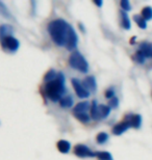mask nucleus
Returning a JSON list of instances; mask_svg holds the SVG:
<instances>
[{"label": "nucleus", "mask_w": 152, "mask_h": 160, "mask_svg": "<svg viewBox=\"0 0 152 160\" xmlns=\"http://www.w3.org/2000/svg\"><path fill=\"white\" fill-rule=\"evenodd\" d=\"M75 116V118L77 120H78L79 122H81V123H89L90 120H91V117H90L89 113H79V114H74Z\"/></svg>", "instance_id": "b1692460"}, {"label": "nucleus", "mask_w": 152, "mask_h": 160, "mask_svg": "<svg viewBox=\"0 0 152 160\" xmlns=\"http://www.w3.org/2000/svg\"><path fill=\"white\" fill-rule=\"evenodd\" d=\"M0 16H2V17L5 18V19H8V20H14L12 12H9L8 6H6L4 3L1 2V1H0Z\"/></svg>", "instance_id": "4468645a"}, {"label": "nucleus", "mask_w": 152, "mask_h": 160, "mask_svg": "<svg viewBox=\"0 0 152 160\" xmlns=\"http://www.w3.org/2000/svg\"><path fill=\"white\" fill-rule=\"evenodd\" d=\"M142 17H143L145 20H151L152 19V8L150 6H145V8L142 9Z\"/></svg>", "instance_id": "4be33fe9"}, {"label": "nucleus", "mask_w": 152, "mask_h": 160, "mask_svg": "<svg viewBox=\"0 0 152 160\" xmlns=\"http://www.w3.org/2000/svg\"><path fill=\"white\" fill-rule=\"evenodd\" d=\"M56 147H57V150H59L60 153H63V154H67L71 149L70 142H68V140H65V139L59 140L56 143Z\"/></svg>", "instance_id": "9b49d317"}, {"label": "nucleus", "mask_w": 152, "mask_h": 160, "mask_svg": "<svg viewBox=\"0 0 152 160\" xmlns=\"http://www.w3.org/2000/svg\"><path fill=\"white\" fill-rule=\"evenodd\" d=\"M56 75H57V72H55L54 70H50L46 73V75L44 76V81L45 82H49V81H52L56 78Z\"/></svg>", "instance_id": "5701e85b"}, {"label": "nucleus", "mask_w": 152, "mask_h": 160, "mask_svg": "<svg viewBox=\"0 0 152 160\" xmlns=\"http://www.w3.org/2000/svg\"><path fill=\"white\" fill-rule=\"evenodd\" d=\"M105 97L107 99H113L115 97V91L114 88H108L105 91Z\"/></svg>", "instance_id": "cd10ccee"}, {"label": "nucleus", "mask_w": 152, "mask_h": 160, "mask_svg": "<svg viewBox=\"0 0 152 160\" xmlns=\"http://www.w3.org/2000/svg\"><path fill=\"white\" fill-rule=\"evenodd\" d=\"M94 3H95V4L97 5V6H102V4H103V2L102 1H97V0H94Z\"/></svg>", "instance_id": "c85d7f7f"}, {"label": "nucleus", "mask_w": 152, "mask_h": 160, "mask_svg": "<svg viewBox=\"0 0 152 160\" xmlns=\"http://www.w3.org/2000/svg\"><path fill=\"white\" fill-rule=\"evenodd\" d=\"M91 108V103L88 101L79 102L78 104H76L73 108V113L74 114H79V113H88V111Z\"/></svg>", "instance_id": "6e6552de"}, {"label": "nucleus", "mask_w": 152, "mask_h": 160, "mask_svg": "<svg viewBox=\"0 0 152 160\" xmlns=\"http://www.w3.org/2000/svg\"><path fill=\"white\" fill-rule=\"evenodd\" d=\"M120 5L123 11H130L131 9V6H130V3H129L128 0H122V1L120 2Z\"/></svg>", "instance_id": "a878e982"}, {"label": "nucleus", "mask_w": 152, "mask_h": 160, "mask_svg": "<svg viewBox=\"0 0 152 160\" xmlns=\"http://www.w3.org/2000/svg\"><path fill=\"white\" fill-rule=\"evenodd\" d=\"M112 108L104 104H100L98 105V114H99V119H105L109 116L111 113Z\"/></svg>", "instance_id": "ddd939ff"}, {"label": "nucleus", "mask_w": 152, "mask_h": 160, "mask_svg": "<svg viewBox=\"0 0 152 160\" xmlns=\"http://www.w3.org/2000/svg\"><path fill=\"white\" fill-rule=\"evenodd\" d=\"M74 154H75L77 157H80V158L96 157V152H93L88 146L83 145V143H78V145H76L74 147Z\"/></svg>", "instance_id": "20e7f679"}, {"label": "nucleus", "mask_w": 152, "mask_h": 160, "mask_svg": "<svg viewBox=\"0 0 152 160\" xmlns=\"http://www.w3.org/2000/svg\"><path fill=\"white\" fill-rule=\"evenodd\" d=\"M108 140V135L107 133L105 132H100L97 134L96 136V142L97 143H99V145H103V143H105Z\"/></svg>", "instance_id": "412c9836"}, {"label": "nucleus", "mask_w": 152, "mask_h": 160, "mask_svg": "<svg viewBox=\"0 0 152 160\" xmlns=\"http://www.w3.org/2000/svg\"><path fill=\"white\" fill-rule=\"evenodd\" d=\"M74 100L71 96H66V97H63L60 100V105L64 108H70L73 106Z\"/></svg>", "instance_id": "f3484780"}, {"label": "nucleus", "mask_w": 152, "mask_h": 160, "mask_svg": "<svg viewBox=\"0 0 152 160\" xmlns=\"http://www.w3.org/2000/svg\"><path fill=\"white\" fill-rule=\"evenodd\" d=\"M129 127H130V123H129V121L125 120L121 122V123L115 125L114 128H113V133H114L115 135H121V134L124 133Z\"/></svg>", "instance_id": "1a4fd4ad"}, {"label": "nucleus", "mask_w": 152, "mask_h": 160, "mask_svg": "<svg viewBox=\"0 0 152 160\" xmlns=\"http://www.w3.org/2000/svg\"><path fill=\"white\" fill-rule=\"evenodd\" d=\"M120 19H121V26L124 28V29H130V20H129L127 14L124 11L120 12Z\"/></svg>", "instance_id": "2eb2a0df"}, {"label": "nucleus", "mask_w": 152, "mask_h": 160, "mask_svg": "<svg viewBox=\"0 0 152 160\" xmlns=\"http://www.w3.org/2000/svg\"><path fill=\"white\" fill-rule=\"evenodd\" d=\"M66 92L65 86V75L61 72H57L56 78L46 83L45 85V94L51 101H60Z\"/></svg>", "instance_id": "f03ea898"}, {"label": "nucleus", "mask_w": 152, "mask_h": 160, "mask_svg": "<svg viewBox=\"0 0 152 160\" xmlns=\"http://www.w3.org/2000/svg\"><path fill=\"white\" fill-rule=\"evenodd\" d=\"M13 31H14V28H13L11 25H8V24L1 25V26H0V41L3 40L6 37L12 36Z\"/></svg>", "instance_id": "9d476101"}, {"label": "nucleus", "mask_w": 152, "mask_h": 160, "mask_svg": "<svg viewBox=\"0 0 152 160\" xmlns=\"http://www.w3.org/2000/svg\"><path fill=\"white\" fill-rule=\"evenodd\" d=\"M134 59L138 63H143V62H145V57H144L143 54H142V53L140 52V51H138V52L134 55Z\"/></svg>", "instance_id": "393cba45"}, {"label": "nucleus", "mask_w": 152, "mask_h": 160, "mask_svg": "<svg viewBox=\"0 0 152 160\" xmlns=\"http://www.w3.org/2000/svg\"><path fill=\"white\" fill-rule=\"evenodd\" d=\"M119 105V100H118V98H116L114 97L113 99H111L109 100V103H108V106L111 107V108H116Z\"/></svg>", "instance_id": "bb28decb"}, {"label": "nucleus", "mask_w": 152, "mask_h": 160, "mask_svg": "<svg viewBox=\"0 0 152 160\" xmlns=\"http://www.w3.org/2000/svg\"><path fill=\"white\" fill-rule=\"evenodd\" d=\"M90 117L93 120H99L98 114V104L96 101H93L91 103V108H90Z\"/></svg>", "instance_id": "a211bd4d"}, {"label": "nucleus", "mask_w": 152, "mask_h": 160, "mask_svg": "<svg viewBox=\"0 0 152 160\" xmlns=\"http://www.w3.org/2000/svg\"><path fill=\"white\" fill-rule=\"evenodd\" d=\"M139 51L143 54L144 57H152V45L149 43H142Z\"/></svg>", "instance_id": "f8f14e48"}, {"label": "nucleus", "mask_w": 152, "mask_h": 160, "mask_svg": "<svg viewBox=\"0 0 152 160\" xmlns=\"http://www.w3.org/2000/svg\"><path fill=\"white\" fill-rule=\"evenodd\" d=\"M130 123V127H134L135 129H139L142 125V117L140 114H134L130 116V119L128 120Z\"/></svg>", "instance_id": "dca6fc26"}, {"label": "nucleus", "mask_w": 152, "mask_h": 160, "mask_svg": "<svg viewBox=\"0 0 152 160\" xmlns=\"http://www.w3.org/2000/svg\"><path fill=\"white\" fill-rule=\"evenodd\" d=\"M71 83L73 85V88L75 91V94L77 95V97L80 98V99H86V98H89V96L91 92H89L85 88V86L82 85V82L80 81L79 79L77 78H72L71 80Z\"/></svg>", "instance_id": "39448f33"}, {"label": "nucleus", "mask_w": 152, "mask_h": 160, "mask_svg": "<svg viewBox=\"0 0 152 160\" xmlns=\"http://www.w3.org/2000/svg\"><path fill=\"white\" fill-rule=\"evenodd\" d=\"M96 158L98 160H114L112 154L108 152H96Z\"/></svg>", "instance_id": "6ab92c4d"}, {"label": "nucleus", "mask_w": 152, "mask_h": 160, "mask_svg": "<svg viewBox=\"0 0 152 160\" xmlns=\"http://www.w3.org/2000/svg\"><path fill=\"white\" fill-rule=\"evenodd\" d=\"M71 28L72 26L63 19H55L48 24L47 30L54 44L60 47H65Z\"/></svg>", "instance_id": "f257e3e1"}, {"label": "nucleus", "mask_w": 152, "mask_h": 160, "mask_svg": "<svg viewBox=\"0 0 152 160\" xmlns=\"http://www.w3.org/2000/svg\"><path fill=\"white\" fill-rule=\"evenodd\" d=\"M134 20L135 21V23L139 25V27L142 28V29H145L147 27V24H146V20L142 17V16H139V15H135L134 16Z\"/></svg>", "instance_id": "aec40b11"}, {"label": "nucleus", "mask_w": 152, "mask_h": 160, "mask_svg": "<svg viewBox=\"0 0 152 160\" xmlns=\"http://www.w3.org/2000/svg\"><path fill=\"white\" fill-rule=\"evenodd\" d=\"M0 42H1L2 47L4 48V49H6V50L11 51V52H16V51L19 49V46H20L19 41L13 36L6 37Z\"/></svg>", "instance_id": "423d86ee"}, {"label": "nucleus", "mask_w": 152, "mask_h": 160, "mask_svg": "<svg viewBox=\"0 0 152 160\" xmlns=\"http://www.w3.org/2000/svg\"><path fill=\"white\" fill-rule=\"evenodd\" d=\"M69 65L71 68L77 70L80 73L86 74L89 72V62H86L85 56L76 50H74L69 57Z\"/></svg>", "instance_id": "7ed1b4c3"}, {"label": "nucleus", "mask_w": 152, "mask_h": 160, "mask_svg": "<svg viewBox=\"0 0 152 160\" xmlns=\"http://www.w3.org/2000/svg\"><path fill=\"white\" fill-rule=\"evenodd\" d=\"M82 82V85L85 86V88L89 92H94L96 91L97 88V82H96V79L94 76H88L83 79Z\"/></svg>", "instance_id": "0eeeda50"}]
</instances>
